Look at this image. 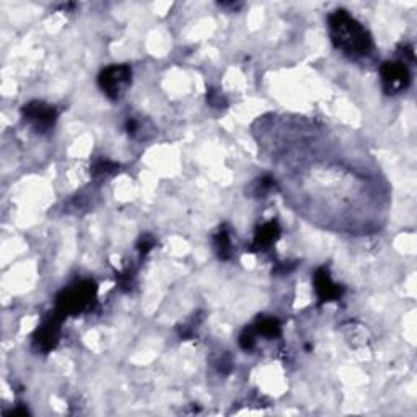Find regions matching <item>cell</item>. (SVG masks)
<instances>
[{"label":"cell","instance_id":"ba28073f","mask_svg":"<svg viewBox=\"0 0 417 417\" xmlns=\"http://www.w3.org/2000/svg\"><path fill=\"white\" fill-rule=\"evenodd\" d=\"M279 235H280V227L275 220H271V222L261 225L259 230H257L255 235V241H253L251 250L253 251L269 250V248L278 241Z\"/></svg>","mask_w":417,"mask_h":417},{"label":"cell","instance_id":"9a60e30c","mask_svg":"<svg viewBox=\"0 0 417 417\" xmlns=\"http://www.w3.org/2000/svg\"><path fill=\"white\" fill-rule=\"evenodd\" d=\"M207 100H209V103L212 106H223L222 103H223V98H222V95H220V93H217V92H209L207 93Z\"/></svg>","mask_w":417,"mask_h":417},{"label":"cell","instance_id":"30bf717a","mask_svg":"<svg viewBox=\"0 0 417 417\" xmlns=\"http://www.w3.org/2000/svg\"><path fill=\"white\" fill-rule=\"evenodd\" d=\"M253 330L256 331V334L269 337V339H274V337L280 336V325L275 318H261Z\"/></svg>","mask_w":417,"mask_h":417},{"label":"cell","instance_id":"7c38bea8","mask_svg":"<svg viewBox=\"0 0 417 417\" xmlns=\"http://www.w3.org/2000/svg\"><path fill=\"white\" fill-rule=\"evenodd\" d=\"M256 344V331L253 327H246L240 336V346L245 350H251Z\"/></svg>","mask_w":417,"mask_h":417},{"label":"cell","instance_id":"6da1fadb","mask_svg":"<svg viewBox=\"0 0 417 417\" xmlns=\"http://www.w3.org/2000/svg\"><path fill=\"white\" fill-rule=\"evenodd\" d=\"M332 43L352 58L367 56L372 49V40L365 28L346 10H336L330 17Z\"/></svg>","mask_w":417,"mask_h":417},{"label":"cell","instance_id":"8fae6325","mask_svg":"<svg viewBox=\"0 0 417 417\" xmlns=\"http://www.w3.org/2000/svg\"><path fill=\"white\" fill-rule=\"evenodd\" d=\"M116 171H118V165H114V163H111V162H100V163H96L95 168H93V175H95L96 178L110 176Z\"/></svg>","mask_w":417,"mask_h":417},{"label":"cell","instance_id":"52a82bcc","mask_svg":"<svg viewBox=\"0 0 417 417\" xmlns=\"http://www.w3.org/2000/svg\"><path fill=\"white\" fill-rule=\"evenodd\" d=\"M315 290H316V295H318V298H320L321 303L331 302V300L339 298L341 295H343V289H341L337 284L332 282L330 273H327V269H325V268L316 271Z\"/></svg>","mask_w":417,"mask_h":417},{"label":"cell","instance_id":"8992f818","mask_svg":"<svg viewBox=\"0 0 417 417\" xmlns=\"http://www.w3.org/2000/svg\"><path fill=\"white\" fill-rule=\"evenodd\" d=\"M62 315H59L56 312V315L48 318L43 325L40 326V330L36 331L35 336V346L43 352H48V350L54 349L56 344L59 341V334H60V320H62Z\"/></svg>","mask_w":417,"mask_h":417},{"label":"cell","instance_id":"7a4b0ae2","mask_svg":"<svg viewBox=\"0 0 417 417\" xmlns=\"http://www.w3.org/2000/svg\"><path fill=\"white\" fill-rule=\"evenodd\" d=\"M96 285L93 280H82V282L72 285V287L62 290V293L58 297V307L56 312L59 315H78V313L92 308V303L95 302Z\"/></svg>","mask_w":417,"mask_h":417},{"label":"cell","instance_id":"277c9868","mask_svg":"<svg viewBox=\"0 0 417 417\" xmlns=\"http://www.w3.org/2000/svg\"><path fill=\"white\" fill-rule=\"evenodd\" d=\"M23 116L36 130H48L56 124L58 110L54 106L46 105L43 101H33L23 108Z\"/></svg>","mask_w":417,"mask_h":417},{"label":"cell","instance_id":"4fadbf2b","mask_svg":"<svg viewBox=\"0 0 417 417\" xmlns=\"http://www.w3.org/2000/svg\"><path fill=\"white\" fill-rule=\"evenodd\" d=\"M274 187V180L271 176H262L259 181L256 182V194H268Z\"/></svg>","mask_w":417,"mask_h":417},{"label":"cell","instance_id":"3957f363","mask_svg":"<svg viewBox=\"0 0 417 417\" xmlns=\"http://www.w3.org/2000/svg\"><path fill=\"white\" fill-rule=\"evenodd\" d=\"M133 78V70L128 65H110L98 77L103 93L111 100H119Z\"/></svg>","mask_w":417,"mask_h":417},{"label":"cell","instance_id":"9c48e42d","mask_svg":"<svg viewBox=\"0 0 417 417\" xmlns=\"http://www.w3.org/2000/svg\"><path fill=\"white\" fill-rule=\"evenodd\" d=\"M214 246L222 259H228V257L232 256V237L225 227L220 228V230L215 233Z\"/></svg>","mask_w":417,"mask_h":417},{"label":"cell","instance_id":"5bb4252c","mask_svg":"<svg viewBox=\"0 0 417 417\" xmlns=\"http://www.w3.org/2000/svg\"><path fill=\"white\" fill-rule=\"evenodd\" d=\"M155 246V238L152 235H142L139 240L137 250L140 251V255H147V253L152 250V248Z\"/></svg>","mask_w":417,"mask_h":417},{"label":"cell","instance_id":"5b68a950","mask_svg":"<svg viewBox=\"0 0 417 417\" xmlns=\"http://www.w3.org/2000/svg\"><path fill=\"white\" fill-rule=\"evenodd\" d=\"M409 70L401 62H386L382 67V82L383 88L388 95L405 92L409 85Z\"/></svg>","mask_w":417,"mask_h":417}]
</instances>
